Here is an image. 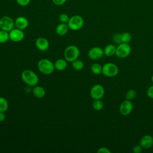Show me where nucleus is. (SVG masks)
Masks as SVG:
<instances>
[{
	"label": "nucleus",
	"mask_w": 153,
	"mask_h": 153,
	"mask_svg": "<svg viewBox=\"0 0 153 153\" xmlns=\"http://www.w3.org/2000/svg\"><path fill=\"white\" fill-rule=\"evenodd\" d=\"M131 48L128 43L121 42L116 47L115 56L119 59L127 57L131 53Z\"/></svg>",
	"instance_id": "obj_6"
},
{
	"label": "nucleus",
	"mask_w": 153,
	"mask_h": 153,
	"mask_svg": "<svg viewBox=\"0 0 153 153\" xmlns=\"http://www.w3.org/2000/svg\"><path fill=\"white\" fill-rule=\"evenodd\" d=\"M142 149H143L142 147L139 144V145H136L135 146H134L132 151L134 153H140L142 151Z\"/></svg>",
	"instance_id": "obj_29"
},
{
	"label": "nucleus",
	"mask_w": 153,
	"mask_h": 153,
	"mask_svg": "<svg viewBox=\"0 0 153 153\" xmlns=\"http://www.w3.org/2000/svg\"><path fill=\"white\" fill-rule=\"evenodd\" d=\"M37 66L39 71L44 75H50L55 69L54 63L47 59L39 60L38 62Z\"/></svg>",
	"instance_id": "obj_2"
},
{
	"label": "nucleus",
	"mask_w": 153,
	"mask_h": 153,
	"mask_svg": "<svg viewBox=\"0 0 153 153\" xmlns=\"http://www.w3.org/2000/svg\"><path fill=\"white\" fill-rule=\"evenodd\" d=\"M119 68L115 63L108 62L103 65L102 66V74L106 77L112 78L118 75Z\"/></svg>",
	"instance_id": "obj_4"
},
{
	"label": "nucleus",
	"mask_w": 153,
	"mask_h": 153,
	"mask_svg": "<svg viewBox=\"0 0 153 153\" xmlns=\"http://www.w3.org/2000/svg\"><path fill=\"white\" fill-rule=\"evenodd\" d=\"M54 68L56 70L62 71L65 70L67 67V61L65 59H59L54 63Z\"/></svg>",
	"instance_id": "obj_18"
},
{
	"label": "nucleus",
	"mask_w": 153,
	"mask_h": 153,
	"mask_svg": "<svg viewBox=\"0 0 153 153\" xmlns=\"http://www.w3.org/2000/svg\"><path fill=\"white\" fill-rule=\"evenodd\" d=\"M90 95L94 99H101L105 95V88L101 84H95L90 89Z\"/></svg>",
	"instance_id": "obj_8"
},
{
	"label": "nucleus",
	"mask_w": 153,
	"mask_h": 153,
	"mask_svg": "<svg viewBox=\"0 0 153 153\" xmlns=\"http://www.w3.org/2000/svg\"><path fill=\"white\" fill-rule=\"evenodd\" d=\"M93 108L95 111H97L102 110L103 108V103L101 99L94 100L93 103Z\"/></svg>",
	"instance_id": "obj_23"
},
{
	"label": "nucleus",
	"mask_w": 153,
	"mask_h": 153,
	"mask_svg": "<svg viewBox=\"0 0 153 153\" xmlns=\"http://www.w3.org/2000/svg\"><path fill=\"white\" fill-rule=\"evenodd\" d=\"M79 53V50L78 47L74 45H71L65 49L63 56L67 62H72L78 58Z\"/></svg>",
	"instance_id": "obj_3"
},
{
	"label": "nucleus",
	"mask_w": 153,
	"mask_h": 153,
	"mask_svg": "<svg viewBox=\"0 0 153 153\" xmlns=\"http://www.w3.org/2000/svg\"><path fill=\"white\" fill-rule=\"evenodd\" d=\"M103 50L100 47H94L90 49V50L88 52V57L93 60L100 59L103 57Z\"/></svg>",
	"instance_id": "obj_11"
},
{
	"label": "nucleus",
	"mask_w": 153,
	"mask_h": 153,
	"mask_svg": "<svg viewBox=\"0 0 153 153\" xmlns=\"http://www.w3.org/2000/svg\"><path fill=\"white\" fill-rule=\"evenodd\" d=\"M15 26L14 21L10 16H3L0 19V29L7 32H10Z\"/></svg>",
	"instance_id": "obj_7"
},
{
	"label": "nucleus",
	"mask_w": 153,
	"mask_h": 153,
	"mask_svg": "<svg viewBox=\"0 0 153 153\" xmlns=\"http://www.w3.org/2000/svg\"><path fill=\"white\" fill-rule=\"evenodd\" d=\"M23 81L29 86L34 87L36 85L39 81L37 75L32 71L29 69L24 70L21 74Z\"/></svg>",
	"instance_id": "obj_1"
},
{
	"label": "nucleus",
	"mask_w": 153,
	"mask_h": 153,
	"mask_svg": "<svg viewBox=\"0 0 153 153\" xmlns=\"http://www.w3.org/2000/svg\"><path fill=\"white\" fill-rule=\"evenodd\" d=\"M133 108V105L131 102L126 99L121 103L119 108V111L122 115L127 116L131 112Z\"/></svg>",
	"instance_id": "obj_10"
},
{
	"label": "nucleus",
	"mask_w": 153,
	"mask_h": 153,
	"mask_svg": "<svg viewBox=\"0 0 153 153\" xmlns=\"http://www.w3.org/2000/svg\"><path fill=\"white\" fill-rule=\"evenodd\" d=\"M32 93L33 96L38 99L43 98L45 96V89L41 86H38L37 85L34 86L32 90Z\"/></svg>",
	"instance_id": "obj_16"
},
{
	"label": "nucleus",
	"mask_w": 153,
	"mask_h": 153,
	"mask_svg": "<svg viewBox=\"0 0 153 153\" xmlns=\"http://www.w3.org/2000/svg\"><path fill=\"white\" fill-rule=\"evenodd\" d=\"M140 145L143 149H148L153 145V137L149 134L144 135L140 140Z\"/></svg>",
	"instance_id": "obj_13"
},
{
	"label": "nucleus",
	"mask_w": 153,
	"mask_h": 153,
	"mask_svg": "<svg viewBox=\"0 0 153 153\" xmlns=\"http://www.w3.org/2000/svg\"><path fill=\"white\" fill-rule=\"evenodd\" d=\"M112 41L115 44H116L117 45L121 44L122 42V41H121V33H115L112 36Z\"/></svg>",
	"instance_id": "obj_26"
},
{
	"label": "nucleus",
	"mask_w": 153,
	"mask_h": 153,
	"mask_svg": "<svg viewBox=\"0 0 153 153\" xmlns=\"http://www.w3.org/2000/svg\"><path fill=\"white\" fill-rule=\"evenodd\" d=\"M84 21L82 17L79 15H74L69 18L68 22L69 28L72 30H78L84 26Z\"/></svg>",
	"instance_id": "obj_5"
},
{
	"label": "nucleus",
	"mask_w": 153,
	"mask_h": 153,
	"mask_svg": "<svg viewBox=\"0 0 153 153\" xmlns=\"http://www.w3.org/2000/svg\"><path fill=\"white\" fill-rule=\"evenodd\" d=\"M69 16L66 13H62L59 16V20L60 22V23H68L69 20Z\"/></svg>",
	"instance_id": "obj_27"
},
{
	"label": "nucleus",
	"mask_w": 153,
	"mask_h": 153,
	"mask_svg": "<svg viewBox=\"0 0 153 153\" xmlns=\"http://www.w3.org/2000/svg\"><path fill=\"white\" fill-rule=\"evenodd\" d=\"M10 39L9 32L4 30H0V43L4 44Z\"/></svg>",
	"instance_id": "obj_22"
},
{
	"label": "nucleus",
	"mask_w": 153,
	"mask_h": 153,
	"mask_svg": "<svg viewBox=\"0 0 153 153\" xmlns=\"http://www.w3.org/2000/svg\"><path fill=\"white\" fill-rule=\"evenodd\" d=\"M69 27L67 23H60L56 27V33L59 36H63L67 33L69 30Z\"/></svg>",
	"instance_id": "obj_15"
},
{
	"label": "nucleus",
	"mask_w": 153,
	"mask_h": 153,
	"mask_svg": "<svg viewBox=\"0 0 153 153\" xmlns=\"http://www.w3.org/2000/svg\"><path fill=\"white\" fill-rule=\"evenodd\" d=\"M146 95L150 99H153V85H151L146 91Z\"/></svg>",
	"instance_id": "obj_30"
},
{
	"label": "nucleus",
	"mask_w": 153,
	"mask_h": 153,
	"mask_svg": "<svg viewBox=\"0 0 153 153\" xmlns=\"http://www.w3.org/2000/svg\"><path fill=\"white\" fill-rule=\"evenodd\" d=\"M116 51V47L114 44H109L105 46V48L103 49L104 55L107 57H111L115 54Z\"/></svg>",
	"instance_id": "obj_17"
},
{
	"label": "nucleus",
	"mask_w": 153,
	"mask_h": 153,
	"mask_svg": "<svg viewBox=\"0 0 153 153\" xmlns=\"http://www.w3.org/2000/svg\"><path fill=\"white\" fill-rule=\"evenodd\" d=\"M10 40L14 42H18L22 41L25 38V33L23 30L18 28L13 29L9 32Z\"/></svg>",
	"instance_id": "obj_9"
},
{
	"label": "nucleus",
	"mask_w": 153,
	"mask_h": 153,
	"mask_svg": "<svg viewBox=\"0 0 153 153\" xmlns=\"http://www.w3.org/2000/svg\"><path fill=\"white\" fill-rule=\"evenodd\" d=\"M35 45L36 48L42 51L47 50L50 47V44L47 39L44 37H38L35 41Z\"/></svg>",
	"instance_id": "obj_12"
},
{
	"label": "nucleus",
	"mask_w": 153,
	"mask_h": 153,
	"mask_svg": "<svg viewBox=\"0 0 153 153\" xmlns=\"http://www.w3.org/2000/svg\"><path fill=\"white\" fill-rule=\"evenodd\" d=\"M151 81H152V82L153 83V75L151 76Z\"/></svg>",
	"instance_id": "obj_34"
},
{
	"label": "nucleus",
	"mask_w": 153,
	"mask_h": 153,
	"mask_svg": "<svg viewBox=\"0 0 153 153\" xmlns=\"http://www.w3.org/2000/svg\"><path fill=\"white\" fill-rule=\"evenodd\" d=\"M17 3L21 7H26L28 5L31 0H16Z\"/></svg>",
	"instance_id": "obj_28"
},
{
	"label": "nucleus",
	"mask_w": 153,
	"mask_h": 153,
	"mask_svg": "<svg viewBox=\"0 0 153 153\" xmlns=\"http://www.w3.org/2000/svg\"><path fill=\"white\" fill-rule=\"evenodd\" d=\"M136 96V92L133 89L128 90L126 94V99L128 100H131L134 99Z\"/></svg>",
	"instance_id": "obj_25"
},
{
	"label": "nucleus",
	"mask_w": 153,
	"mask_h": 153,
	"mask_svg": "<svg viewBox=\"0 0 153 153\" xmlns=\"http://www.w3.org/2000/svg\"><path fill=\"white\" fill-rule=\"evenodd\" d=\"M6 118V115L4 112H0V122H3Z\"/></svg>",
	"instance_id": "obj_33"
},
{
	"label": "nucleus",
	"mask_w": 153,
	"mask_h": 153,
	"mask_svg": "<svg viewBox=\"0 0 153 153\" xmlns=\"http://www.w3.org/2000/svg\"><path fill=\"white\" fill-rule=\"evenodd\" d=\"M8 109V102L7 100L3 97H0V112H6Z\"/></svg>",
	"instance_id": "obj_21"
},
{
	"label": "nucleus",
	"mask_w": 153,
	"mask_h": 153,
	"mask_svg": "<svg viewBox=\"0 0 153 153\" xmlns=\"http://www.w3.org/2000/svg\"><path fill=\"white\" fill-rule=\"evenodd\" d=\"M66 1L67 0H52L53 3L57 6L62 5L64 4H65Z\"/></svg>",
	"instance_id": "obj_32"
},
{
	"label": "nucleus",
	"mask_w": 153,
	"mask_h": 153,
	"mask_svg": "<svg viewBox=\"0 0 153 153\" xmlns=\"http://www.w3.org/2000/svg\"><path fill=\"white\" fill-rule=\"evenodd\" d=\"M15 26L17 28L21 30L26 29L29 25V22L26 17L24 16H19L14 21Z\"/></svg>",
	"instance_id": "obj_14"
},
{
	"label": "nucleus",
	"mask_w": 153,
	"mask_h": 153,
	"mask_svg": "<svg viewBox=\"0 0 153 153\" xmlns=\"http://www.w3.org/2000/svg\"><path fill=\"white\" fill-rule=\"evenodd\" d=\"M131 39V35L129 32H124L121 33V41L124 43H129Z\"/></svg>",
	"instance_id": "obj_24"
},
{
	"label": "nucleus",
	"mask_w": 153,
	"mask_h": 153,
	"mask_svg": "<svg viewBox=\"0 0 153 153\" xmlns=\"http://www.w3.org/2000/svg\"><path fill=\"white\" fill-rule=\"evenodd\" d=\"M72 66L76 71H81L84 68V64L81 60L77 59L72 62Z\"/></svg>",
	"instance_id": "obj_20"
},
{
	"label": "nucleus",
	"mask_w": 153,
	"mask_h": 153,
	"mask_svg": "<svg viewBox=\"0 0 153 153\" xmlns=\"http://www.w3.org/2000/svg\"><path fill=\"white\" fill-rule=\"evenodd\" d=\"M97 152V153H111V151H110V149H109V148L104 146L99 148Z\"/></svg>",
	"instance_id": "obj_31"
},
{
	"label": "nucleus",
	"mask_w": 153,
	"mask_h": 153,
	"mask_svg": "<svg viewBox=\"0 0 153 153\" xmlns=\"http://www.w3.org/2000/svg\"><path fill=\"white\" fill-rule=\"evenodd\" d=\"M90 69L94 75H100L102 74V66L98 63H94L91 65Z\"/></svg>",
	"instance_id": "obj_19"
}]
</instances>
